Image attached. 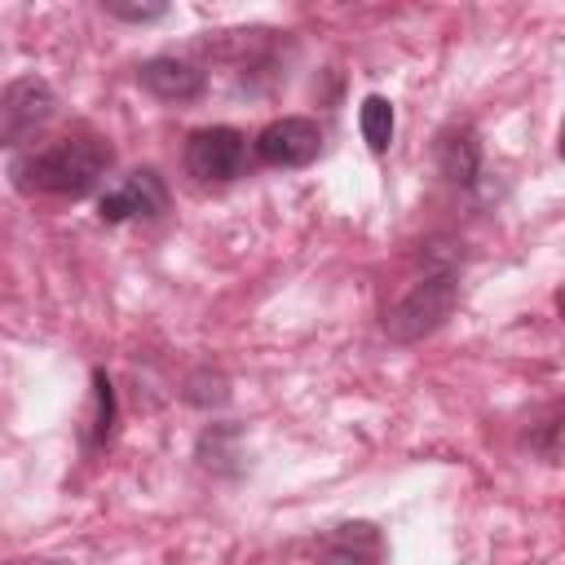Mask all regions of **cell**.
Here are the masks:
<instances>
[{"label": "cell", "mask_w": 565, "mask_h": 565, "mask_svg": "<svg viewBox=\"0 0 565 565\" xmlns=\"http://www.w3.org/2000/svg\"><path fill=\"white\" fill-rule=\"evenodd\" d=\"M115 154L102 137H66V141H53L44 150H31L13 163V181L22 190H35V194H62V199H84L102 185V177L110 172Z\"/></svg>", "instance_id": "cell-1"}, {"label": "cell", "mask_w": 565, "mask_h": 565, "mask_svg": "<svg viewBox=\"0 0 565 565\" xmlns=\"http://www.w3.org/2000/svg\"><path fill=\"white\" fill-rule=\"evenodd\" d=\"M455 305H459V274H455V269H428V274L384 313V331H388V340H397V344H415V340L433 335V331L450 318Z\"/></svg>", "instance_id": "cell-2"}, {"label": "cell", "mask_w": 565, "mask_h": 565, "mask_svg": "<svg viewBox=\"0 0 565 565\" xmlns=\"http://www.w3.org/2000/svg\"><path fill=\"white\" fill-rule=\"evenodd\" d=\"M243 163H247V137L230 124L199 128L185 141V172L194 181H234Z\"/></svg>", "instance_id": "cell-3"}, {"label": "cell", "mask_w": 565, "mask_h": 565, "mask_svg": "<svg viewBox=\"0 0 565 565\" xmlns=\"http://www.w3.org/2000/svg\"><path fill=\"white\" fill-rule=\"evenodd\" d=\"M309 552L322 565H384L388 543H384L380 525H371V521H340V525L313 534Z\"/></svg>", "instance_id": "cell-4"}, {"label": "cell", "mask_w": 565, "mask_h": 565, "mask_svg": "<svg viewBox=\"0 0 565 565\" xmlns=\"http://www.w3.org/2000/svg\"><path fill=\"white\" fill-rule=\"evenodd\" d=\"M256 154L269 163V168H305L322 154V128L305 115H287V119H274L260 128L256 137Z\"/></svg>", "instance_id": "cell-5"}, {"label": "cell", "mask_w": 565, "mask_h": 565, "mask_svg": "<svg viewBox=\"0 0 565 565\" xmlns=\"http://www.w3.org/2000/svg\"><path fill=\"white\" fill-rule=\"evenodd\" d=\"M53 106H57L53 88H49L44 79H35V75H22V79H13V84L4 88V97H0V132H4L9 141H26L35 128L49 124Z\"/></svg>", "instance_id": "cell-6"}, {"label": "cell", "mask_w": 565, "mask_h": 565, "mask_svg": "<svg viewBox=\"0 0 565 565\" xmlns=\"http://www.w3.org/2000/svg\"><path fill=\"white\" fill-rule=\"evenodd\" d=\"M159 212H168V185H163L159 172H150V168L128 172V177H124L115 190H106L102 203H97V216H102L106 225H119V221H132V216H159Z\"/></svg>", "instance_id": "cell-7"}, {"label": "cell", "mask_w": 565, "mask_h": 565, "mask_svg": "<svg viewBox=\"0 0 565 565\" xmlns=\"http://www.w3.org/2000/svg\"><path fill=\"white\" fill-rule=\"evenodd\" d=\"M137 84L159 102H194L207 88L203 71L194 62H185V57H150V62H141L137 66Z\"/></svg>", "instance_id": "cell-8"}, {"label": "cell", "mask_w": 565, "mask_h": 565, "mask_svg": "<svg viewBox=\"0 0 565 565\" xmlns=\"http://www.w3.org/2000/svg\"><path fill=\"white\" fill-rule=\"evenodd\" d=\"M433 159H437V172L455 185H472L477 172H481V141L468 124H450L446 132H437V146H433Z\"/></svg>", "instance_id": "cell-9"}, {"label": "cell", "mask_w": 565, "mask_h": 565, "mask_svg": "<svg viewBox=\"0 0 565 565\" xmlns=\"http://www.w3.org/2000/svg\"><path fill=\"white\" fill-rule=\"evenodd\" d=\"M358 124H362V141H366L375 154H384V150L393 146V106H388V97L371 93V97L362 102V110H358Z\"/></svg>", "instance_id": "cell-10"}, {"label": "cell", "mask_w": 565, "mask_h": 565, "mask_svg": "<svg viewBox=\"0 0 565 565\" xmlns=\"http://www.w3.org/2000/svg\"><path fill=\"white\" fill-rule=\"evenodd\" d=\"M93 402H97V415H93V446H102L106 437H110V424H115V388H110V380L97 371L93 375Z\"/></svg>", "instance_id": "cell-11"}, {"label": "cell", "mask_w": 565, "mask_h": 565, "mask_svg": "<svg viewBox=\"0 0 565 565\" xmlns=\"http://www.w3.org/2000/svg\"><path fill=\"white\" fill-rule=\"evenodd\" d=\"M106 18H119V22H159L168 13V4H102Z\"/></svg>", "instance_id": "cell-12"}, {"label": "cell", "mask_w": 565, "mask_h": 565, "mask_svg": "<svg viewBox=\"0 0 565 565\" xmlns=\"http://www.w3.org/2000/svg\"><path fill=\"white\" fill-rule=\"evenodd\" d=\"M556 433H561V411H552V415L543 419V428L530 437V446H534L543 459H556V455H561V446H556Z\"/></svg>", "instance_id": "cell-13"}]
</instances>
